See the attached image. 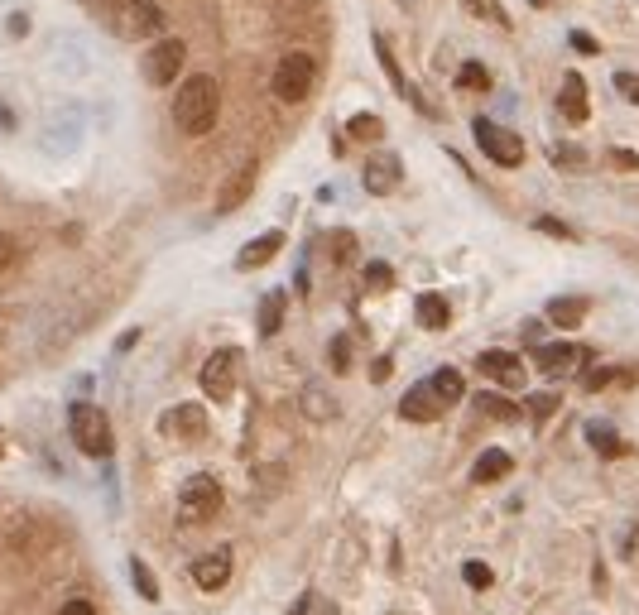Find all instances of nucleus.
Listing matches in <instances>:
<instances>
[{
	"mask_svg": "<svg viewBox=\"0 0 639 615\" xmlns=\"http://www.w3.org/2000/svg\"><path fill=\"white\" fill-rule=\"evenodd\" d=\"M87 15L121 39H154L164 29V10L154 0H82Z\"/></svg>",
	"mask_w": 639,
	"mask_h": 615,
	"instance_id": "1",
	"label": "nucleus"
},
{
	"mask_svg": "<svg viewBox=\"0 0 639 615\" xmlns=\"http://www.w3.org/2000/svg\"><path fill=\"white\" fill-rule=\"evenodd\" d=\"M217 106H222L217 77L193 73L178 87V97H173V121H178L183 135H207V130L217 125Z\"/></svg>",
	"mask_w": 639,
	"mask_h": 615,
	"instance_id": "2",
	"label": "nucleus"
},
{
	"mask_svg": "<svg viewBox=\"0 0 639 615\" xmlns=\"http://www.w3.org/2000/svg\"><path fill=\"white\" fill-rule=\"evenodd\" d=\"M68 428H73V443L87 452V457H111V423L101 414L97 404H73V414H68Z\"/></svg>",
	"mask_w": 639,
	"mask_h": 615,
	"instance_id": "3",
	"label": "nucleus"
},
{
	"mask_svg": "<svg viewBox=\"0 0 639 615\" xmlns=\"http://www.w3.org/2000/svg\"><path fill=\"white\" fill-rule=\"evenodd\" d=\"M313 82H318V68L308 53H284L279 68H274V97L279 101H308L313 97Z\"/></svg>",
	"mask_w": 639,
	"mask_h": 615,
	"instance_id": "4",
	"label": "nucleus"
},
{
	"mask_svg": "<svg viewBox=\"0 0 639 615\" xmlns=\"http://www.w3.org/2000/svg\"><path fill=\"white\" fill-rule=\"evenodd\" d=\"M217 510H222V486H217V476H188L183 491H178V519H183V524H202V519H212Z\"/></svg>",
	"mask_w": 639,
	"mask_h": 615,
	"instance_id": "5",
	"label": "nucleus"
},
{
	"mask_svg": "<svg viewBox=\"0 0 639 615\" xmlns=\"http://www.w3.org/2000/svg\"><path fill=\"white\" fill-rule=\"evenodd\" d=\"M476 145L486 149V159L491 164H500V169H515V164H524V140H519L510 125H495V121H476Z\"/></svg>",
	"mask_w": 639,
	"mask_h": 615,
	"instance_id": "6",
	"label": "nucleus"
},
{
	"mask_svg": "<svg viewBox=\"0 0 639 615\" xmlns=\"http://www.w3.org/2000/svg\"><path fill=\"white\" fill-rule=\"evenodd\" d=\"M183 58H188V44H183V39H159L154 49H145V82L149 87H169V82H178Z\"/></svg>",
	"mask_w": 639,
	"mask_h": 615,
	"instance_id": "7",
	"label": "nucleus"
},
{
	"mask_svg": "<svg viewBox=\"0 0 639 615\" xmlns=\"http://www.w3.org/2000/svg\"><path fill=\"white\" fill-rule=\"evenodd\" d=\"M236 366H241V351H231V346H222L217 356H207V366H202V394L231 399V390H236Z\"/></svg>",
	"mask_w": 639,
	"mask_h": 615,
	"instance_id": "8",
	"label": "nucleus"
},
{
	"mask_svg": "<svg viewBox=\"0 0 639 615\" xmlns=\"http://www.w3.org/2000/svg\"><path fill=\"white\" fill-rule=\"evenodd\" d=\"M399 178H404V164L394 154H370V164L361 169V183L370 197H390L399 188Z\"/></svg>",
	"mask_w": 639,
	"mask_h": 615,
	"instance_id": "9",
	"label": "nucleus"
},
{
	"mask_svg": "<svg viewBox=\"0 0 639 615\" xmlns=\"http://www.w3.org/2000/svg\"><path fill=\"white\" fill-rule=\"evenodd\" d=\"M476 370H481L486 380H495V385H505V390H519V385H524V361L510 356V351H481V356H476Z\"/></svg>",
	"mask_w": 639,
	"mask_h": 615,
	"instance_id": "10",
	"label": "nucleus"
},
{
	"mask_svg": "<svg viewBox=\"0 0 639 615\" xmlns=\"http://www.w3.org/2000/svg\"><path fill=\"white\" fill-rule=\"evenodd\" d=\"M255 178H260V164H255V159H246L241 169L226 178L222 193H217V212H222V217H226V212H236V207H241V202L255 193Z\"/></svg>",
	"mask_w": 639,
	"mask_h": 615,
	"instance_id": "11",
	"label": "nucleus"
},
{
	"mask_svg": "<svg viewBox=\"0 0 639 615\" xmlns=\"http://www.w3.org/2000/svg\"><path fill=\"white\" fill-rule=\"evenodd\" d=\"M443 409H447V404L438 399V390H433V385H414V390L399 399V414H404L409 423H433Z\"/></svg>",
	"mask_w": 639,
	"mask_h": 615,
	"instance_id": "12",
	"label": "nucleus"
},
{
	"mask_svg": "<svg viewBox=\"0 0 639 615\" xmlns=\"http://www.w3.org/2000/svg\"><path fill=\"white\" fill-rule=\"evenodd\" d=\"M582 346H572V342H553V346H539L534 351V361H539L543 375H567V370H577L582 366Z\"/></svg>",
	"mask_w": 639,
	"mask_h": 615,
	"instance_id": "13",
	"label": "nucleus"
},
{
	"mask_svg": "<svg viewBox=\"0 0 639 615\" xmlns=\"http://www.w3.org/2000/svg\"><path fill=\"white\" fill-rule=\"evenodd\" d=\"M193 582L202 591H222L231 582V553L217 548V553H207V558H197L193 563Z\"/></svg>",
	"mask_w": 639,
	"mask_h": 615,
	"instance_id": "14",
	"label": "nucleus"
},
{
	"mask_svg": "<svg viewBox=\"0 0 639 615\" xmlns=\"http://www.w3.org/2000/svg\"><path fill=\"white\" fill-rule=\"evenodd\" d=\"M164 433H169V438H188V443H193V438H202V433H207V419H202V409H193V404H178V409H169V414H164Z\"/></svg>",
	"mask_w": 639,
	"mask_h": 615,
	"instance_id": "15",
	"label": "nucleus"
},
{
	"mask_svg": "<svg viewBox=\"0 0 639 615\" xmlns=\"http://www.w3.org/2000/svg\"><path fill=\"white\" fill-rule=\"evenodd\" d=\"M279 250H284V231H265L260 241H250V246L236 255V270H260V265H270Z\"/></svg>",
	"mask_w": 639,
	"mask_h": 615,
	"instance_id": "16",
	"label": "nucleus"
},
{
	"mask_svg": "<svg viewBox=\"0 0 639 615\" xmlns=\"http://www.w3.org/2000/svg\"><path fill=\"white\" fill-rule=\"evenodd\" d=\"M510 467H515V462H510V452H500V447H486V452L476 457V467H471V481H476V486L505 481V476H510Z\"/></svg>",
	"mask_w": 639,
	"mask_h": 615,
	"instance_id": "17",
	"label": "nucleus"
},
{
	"mask_svg": "<svg viewBox=\"0 0 639 615\" xmlns=\"http://www.w3.org/2000/svg\"><path fill=\"white\" fill-rule=\"evenodd\" d=\"M558 106H563V116L572 125H582L587 121V82L577 73H567L563 77V92H558Z\"/></svg>",
	"mask_w": 639,
	"mask_h": 615,
	"instance_id": "18",
	"label": "nucleus"
},
{
	"mask_svg": "<svg viewBox=\"0 0 639 615\" xmlns=\"http://www.w3.org/2000/svg\"><path fill=\"white\" fill-rule=\"evenodd\" d=\"M418 322L428 327V332H443L447 322H452V308H447V298L443 294H418Z\"/></svg>",
	"mask_w": 639,
	"mask_h": 615,
	"instance_id": "19",
	"label": "nucleus"
},
{
	"mask_svg": "<svg viewBox=\"0 0 639 615\" xmlns=\"http://www.w3.org/2000/svg\"><path fill=\"white\" fill-rule=\"evenodd\" d=\"M375 53H380V68H385V73H390L394 92H399V97H404V101H418V92H414V87H409V77L399 73V63H394L390 44H385V39H380V34H375ZM418 106H423V101H418Z\"/></svg>",
	"mask_w": 639,
	"mask_h": 615,
	"instance_id": "20",
	"label": "nucleus"
},
{
	"mask_svg": "<svg viewBox=\"0 0 639 615\" xmlns=\"http://www.w3.org/2000/svg\"><path fill=\"white\" fill-rule=\"evenodd\" d=\"M587 298H553L548 303V322H558V327H577V322L587 318Z\"/></svg>",
	"mask_w": 639,
	"mask_h": 615,
	"instance_id": "21",
	"label": "nucleus"
},
{
	"mask_svg": "<svg viewBox=\"0 0 639 615\" xmlns=\"http://www.w3.org/2000/svg\"><path fill=\"white\" fill-rule=\"evenodd\" d=\"M428 385L438 390V399H443V404H457V399L467 394V385H462V370H452V366H443L433 380H428Z\"/></svg>",
	"mask_w": 639,
	"mask_h": 615,
	"instance_id": "22",
	"label": "nucleus"
},
{
	"mask_svg": "<svg viewBox=\"0 0 639 615\" xmlns=\"http://www.w3.org/2000/svg\"><path fill=\"white\" fill-rule=\"evenodd\" d=\"M587 443L596 447L601 457H625V443L615 438V433L606 428V423H587Z\"/></svg>",
	"mask_w": 639,
	"mask_h": 615,
	"instance_id": "23",
	"label": "nucleus"
},
{
	"mask_svg": "<svg viewBox=\"0 0 639 615\" xmlns=\"http://www.w3.org/2000/svg\"><path fill=\"white\" fill-rule=\"evenodd\" d=\"M476 409H481L486 419H500V423H515L519 419V404H510L505 394H481V399H476Z\"/></svg>",
	"mask_w": 639,
	"mask_h": 615,
	"instance_id": "24",
	"label": "nucleus"
},
{
	"mask_svg": "<svg viewBox=\"0 0 639 615\" xmlns=\"http://www.w3.org/2000/svg\"><path fill=\"white\" fill-rule=\"evenodd\" d=\"M279 327H284V294L274 289V294H265V303H260V332L274 337Z\"/></svg>",
	"mask_w": 639,
	"mask_h": 615,
	"instance_id": "25",
	"label": "nucleus"
},
{
	"mask_svg": "<svg viewBox=\"0 0 639 615\" xmlns=\"http://www.w3.org/2000/svg\"><path fill=\"white\" fill-rule=\"evenodd\" d=\"M457 87H462V92H481V87H491V73H486V63H462V73H457Z\"/></svg>",
	"mask_w": 639,
	"mask_h": 615,
	"instance_id": "26",
	"label": "nucleus"
},
{
	"mask_svg": "<svg viewBox=\"0 0 639 615\" xmlns=\"http://www.w3.org/2000/svg\"><path fill=\"white\" fill-rule=\"evenodd\" d=\"M380 135H385V121H380V116H370V111L351 116V140H380Z\"/></svg>",
	"mask_w": 639,
	"mask_h": 615,
	"instance_id": "27",
	"label": "nucleus"
},
{
	"mask_svg": "<svg viewBox=\"0 0 639 615\" xmlns=\"http://www.w3.org/2000/svg\"><path fill=\"white\" fill-rule=\"evenodd\" d=\"M130 577H135V591H140L145 601H159V582H154V572H149V567L140 563V558L130 563Z\"/></svg>",
	"mask_w": 639,
	"mask_h": 615,
	"instance_id": "28",
	"label": "nucleus"
},
{
	"mask_svg": "<svg viewBox=\"0 0 639 615\" xmlns=\"http://www.w3.org/2000/svg\"><path fill=\"white\" fill-rule=\"evenodd\" d=\"M601 385H630V370H591L587 390H601Z\"/></svg>",
	"mask_w": 639,
	"mask_h": 615,
	"instance_id": "29",
	"label": "nucleus"
},
{
	"mask_svg": "<svg viewBox=\"0 0 639 615\" xmlns=\"http://www.w3.org/2000/svg\"><path fill=\"white\" fill-rule=\"evenodd\" d=\"M462 577H467V587H476V591H486L495 582V572L486 563H467L462 567Z\"/></svg>",
	"mask_w": 639,
	"mask_h": 615,
	"instance_id": "30",
	"label": "nucleus"
},
{
	"mask_svg": "<svg viewBox=\"0 0 639 615\" xmlns=\"http://www.w3.org/2000/svg\"><path fill=\"white\" fill-rule=\"evenodd\" d=\"M15 260H20V241H15V236H5V231H0V270H10V265H15Z\"/></svg>",
	"mask_w": 639,
	"mask_h": 615,
	"instance_id": "31",
	"label": "nucleus"
},
{
	"mask_svg": "<svg viewBox=\"0 0 639 615\" xmlns=\"http://www.w3.org/2000/svg\"><path fill=\"white\" fill-rule=\"evenodd\" d=\"M553 409H558V394H534V399H529V414H534V419H548Z\"/></svg>",
	"mask_w": 639,
	"mask_h": 615,
	"instance_id": "32",
	"label": "nucleus"
},
{
	"mask_svg": "<svg viewBox=\"0 0 639 615\" xmlns=\"http://www.w3.org/2000/svg\"><path fill=\"white\" fill-rule=\"evenodd\" d=\"M327 356H332V370H346V366H351V342H346V337H337Z\"/></svg>",
	"mask_w": 639,
	"mask_h": 615,
	"instance_id": "33",
	"label": "nucleus"
},
{
	"mask_svg": "<svg viewBox=\"0 0 639 615\" xmlns=\"http://www.w3.org/2000/svg\"><path fill=\"white\" fill-rule=\"evenodd\" d=\"M615 87H620V97L625 101H639V73H620L615 77Z\"/></svg>",
	"mask_w": 639,
	"mask_h": 615,
	"instance_id": "34",
	"label": "nucleus"
},
{
	"mask_svg": "<svg viewBox=\"0 0 639 615\" xmlns=\"http://www.w3.org/2000/svg\"><path fill=\"white\" fill-rule=\"evenodd\" d=\"M366 284H370V289H390V265H370Z\"/></svg>",
	"mask_w": 639,
	"mask_h": 615,
	"instance_id": "35",
	"label": "nucleus"
},
{
	"mask_svg": "<svg viewBox=\"0 0 639 615\" xmlns=\"http://www.w3.org/2000/svg\"><path fill=\"white\" fill-rule=\"evenodd\" d=\"M539 231H548V236H563V241H572V226H563L558 217H539Z\"/></svg>",
	"mask_w": 639,
	"mask_h": 615,
	"instance_id": "36",
	"label": "nucleus"
},
{
	"mask_svg": "<svg viewBox=\"0 0 639 615\" xmlns=\"http://www.w3.org/2000/svg\"><path fill=\"white\" fill-rule=\"evenodd\" d=\"M572 49H577V53H601V49H596V39H591L587 29H572Z\"/></svg>",
	"mask_w": 639,
	"mask_h": 615,
	"instance_id": "37",
	"label": "nucleus"
},
{
	"mask_svg": "<svg viewBox=\"0 0 639 615\" xmlns=\"http://www.w3.org/2000/svg\"><path fill=\"white\" fill-rule=\"evenodd\" d=\"M58 615H97V606H92V601H68Z\"/></svg>",
	"mask_w": 639,
	"mask_h": 615,
	"instance_id": "38",
	"label": "nucleus"
},
{
	"mask_svg": "<svg viewBox=\"0 0 639 615\" xmlns=\"http://www.w3.org/2000/svg\"><path fill=\"white\" fill-rule=\"evenodd\" d=\"M553 159H558V164H567V169H582V154H577V149H558Z\"/></svg>",
	"mask_w": 639,
	"mask_h": 615,
	"instance_id": "39",
	"label": "nucleus"
},
{
	"mask_svg": "<svg viewBox=\"0 0 639 615\" xmlns=\"http://www.w3.org/2000/svg\"><path fill=\"white\" fill-rule=\"evenodd\" d=\"M611 159L620 164V169H639V159L630 154V149H611Z\"/></svg>",
	"mask_w": 639,
	"mask_h": 615,
	"instance_id": "40",
	"label": "nucleus"
},
{
	"mask_svg": "<svg viewBox=\"0 0 639 615\" xmlns=\"http://www.w3.org/2000/svg\"><path fill=\"white\" fill-rule=\"evenodd\" d=\"M0 452H5V443H0Z\"/></svg>",
	"mask_w": 639,
	"mask_h": 615,
	"instance_id": "41",
	"label": "nucleus"
}]
</instances>
